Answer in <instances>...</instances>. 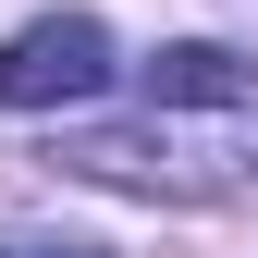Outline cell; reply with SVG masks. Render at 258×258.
<instances>
[{
	"label": "cell",
	"instance_id": "obj_1",
	"mask_svg": "<svg viewBox=\"0 0 258 258\" xmlns=\"http://www.w3.org/2000/svg\"><path fill=\"white\" fill-rule=\"evenodd\" d=\"M61 172L86 184H136V197H221V184L258 172V111H209V123H86V136H61Z\"/></svg>",
	"mask_w": 258,
	"mask_h": 258
},
{
	"label": "cell",
	"instance_id": "obj_2",
	"mask_svg": "<svg viewBox=\"0 0 258 258\" xmlns=\"http://www.w3.org/2000/svg\"><path fill=\"white\" fill-rule=\"evenodd\" d=\"M111 86V25L99 13H37L25 37H0V111H74Z\"/></svg>",
	"mask_w": 258,
	"mask_h": 258
},
{
	"label": "cell",
	"instance_id": "obj_3",
	"mask_svg": "<svg viewBox=\"0 0 258 258\" xmlns=\"http://www.w3.org/2000/svg\"><path fill=\"white\" fill-rule=\"evenodd\" d=\"M148 111H258V74H246L234 49L184 37V49H160V61H148Z\"/></svg>",
	"mask_w": 258,
	"mask_h": 258
},
{
	"label": "cell",
	"instance_id": "obj_4",
	"mask_svg": "<svg viewBox=\"0 0 258 258\" xmlns=\"http://www.w3.org/2000/svg\"><path fill=\"white\" fill-rule=\"evenodd\" d=\"M0 258H99V246H0Z\"/></svg>",
	"mask_w": 258,
	"mask_h": 258
}]
</instances>
